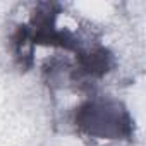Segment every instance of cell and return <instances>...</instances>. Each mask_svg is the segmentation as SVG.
<instances>
[{
  "mask_svg": "<svg viewBox=\"0 0 146 146\" xmlns=\"http://www.w3.org/2000/svg\"><path fill=\"white\" fill-rule=\"evenodd\" d=\"M74 124L79 132L108 141H132L136 122L127 107L112 96H93L83 102L74 112Z\"/></svg>",
  "mask_w": 146,
  "mask_h": 146,
  "instance_id": "obj_1",
  "label": "cell"
},
{
  "mask_svg": "<svg viewBox=\"0 0 146 146\" xmlns=\"http://www.w3.org/2000/svg\"><path fill=\"white\" fill-rule=\"evenodd\" d=\"M12 53L14 60L21 72H28L35 65V43L31 38V31L28 24H19L12 36Z\"/></svg>",
  "mask_w": 146,
  "mask_h": 146,
  "instance_id": "obj_4",
  "label": "cell"
},
{
  "mask_svg": "<svg viewBox=\"0 0 146 146\" xmlns=\"http://www.w3.org/2000/svg\"><path fill=\"white\" fill-rule=\"evenodd\" d=\"M60 14V5L55 2H40L33 9L31 21H29V31L35 46H55L64 48L67 52H78L83 45L81 41L67 29L57 28V16Z\"/></svg>",
  "mask_w": 146,
  "mask_h": 146,
  "instance_id": "obj_2",
  "label": "cell"
},
{
  "mask_svg": "<svg viewBox=\"0 0 146 146\" xmlns=\"http://www.w3.org/2000/svg\"><path fill=\"white\" fill-rule=\"evenodd\" d=\"M76 60H78L76 70L86 78H103L115 67L113 53L102 45L88 48L81 46L76 52Z\"/></svg>",
  "mask_w": 146,
  "mask_h": 146,
  "instance_id": "obj_3",
  "label": "cell"
}]
</instances>
